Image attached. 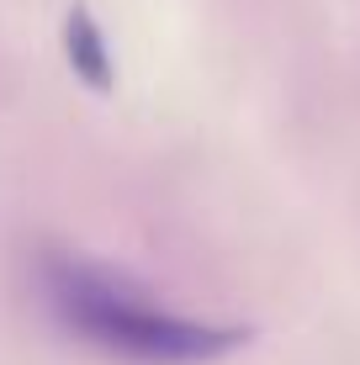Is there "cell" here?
Instances as JSON below:
<instances>
[{
    "label": "cell",
    "instance_id": "obj_1",
    "mask_svg": "<svg viewBox=\"0 0 360 365\" xmlns=\"http://www.w3.org/2000/svg\"><path fill=\"white\" fill-rule=\"evenodd\" d=\"M37 281H43V302L53 323L69 339L128 365H207L233 355L250 339V329L239 323H207L159 307L128 275L85 255H43Z\"/></svg>",
    "mask_w": 360,
    "mask_h": 365
},
{
    "label": "cell",
    "instance_id": "obj_2",
    "mask_svg": "<svg viewBox=\"0 0 360 365\" xmlns=\"http://www.w3.org/2000/svg\"><path fill=\"white\" fill-rule=\"evenodd\" d=\"M64 48H69V69L80 74L91 91H111V80H117V69H111V48H106L101 27H96V16H91L85 6L69 11V21H64Z\"/></svg>",
    "mask_w": 360,
    "mask_h": 365
}]
</instances>
